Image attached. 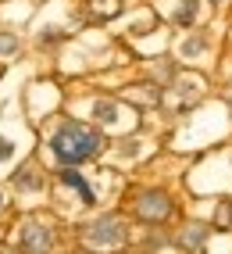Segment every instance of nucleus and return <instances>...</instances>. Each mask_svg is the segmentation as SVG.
<instances>
[{"mask_svg": "<svg viewBox=\"0 0 232 254\" xmlns=\"http://www.w3.org/2000/svg\"><path fill=\"white\" fill-rule=\"evenodd\" d=\"M104 129H93L86 122H79V118H64V122L50 132V150H54V158L61 165H82V161H90L96 158L104 150Z\"/></svg>", "mask_w": 232, "mask_h": 254, "instance_id": "nucleus-1", "label": "nucleus"}, {"mask_svg": "<svg viewBox=\"0 0 232 254\" xmlns=\"http://www.w3.org/2000/svg\"><path fill=\"white\" fill-rule=\"evenodd\" d=\"M79 233H82V240H86V247H122V244H129V222H125L122 211L96 215L93 222H86Z\"/></svg>", "mask_w": 232, "mask_h": 254, "instance_id": "nucleus-2", "label": "nucleus"}, {"mask_svg": "<svg viewBox=\"0 0 232 254\" xmlns=\"http://www.w3.org/2000/svg\"><path fill=\"white\" fill-rule=\"evenodd\" d=\"M132 218H139L143 226H164L175 215V200L168 190H157V186H146V190L132 193Z\"/></svg>", "mask_w": 232, "mask_h": 254, "instance_id": "nucleus-3", "label": "nucleus"}, {"mask_svg": "<svg viewBox=\"0 0 232 254\" xmlns=\"http://www.w3.org/2000/svg\"><path fill=\"white\" fill-rule=\"evenodd\" d=\"M18 247L22 251H50V247H57V233L43 218H25V226L18 233Z\"/></svg>", "mask_w": 232, "mask_h": 254, "instance_id": "nucleus-4", "label": "nucleus"}, {"mask_svg": "<svg viewBox=\"0 0 232 254\" xmlns=\"http://www.w3.org/2000/svg\"><path fill=\"white\" fill-rule=\"evenodd\" d=\"M122 115H125V104H122V100L100 97V100L93 104V118H96V126H100V129H114V126H122Z\"/></svg>", "mask_w": 232, "mask_h": 254, "instance_id": "nucleus-5", "label": "nucleus"}, {"mask_svg": "<svg viewBox=\"0 0 232 254\" xmlns=\"http://www.w3.org/2000/svg\"><path fill=\"white\" fill-rule=\"evenodd\" d=\"M207 236H211V226H200V222H189V226H186V233H182L179 240H175V247H182V251H200Z\"/></svg>", "mask_w": 232, "mask_h": 254, "instance_id": "nucleus-6", "label": "nucleus"}, {"mask_svg": "<svg viewBox=\"0 0 232 254\" xmlns=\"http://www.w3.org/2000/svg\"><path fill=\"white\" fill-rule=\"evenodd\" d=\"M11 183L18 186V190H40V186H43V172H36V165L29 161V165H22L18 172L11 176Z\"/></svg>", "mask_w": 232, "mask_h": 254, "instance_id": "nucleus-7", "label": "nucleus"}, {"mask_svg": "<svg viewBox=\"0 0 232 254\" xmlns=\"http://www.w3.org/2000/svg\"><path fill=\"white\" fill-rule=\"evenodd\" d=\"M196 11H200V0H179L175 11H172V22H175L179 29H189V25L196 22Z\"/></svg>", "mask_w": 232, "mask_h": 254, "instance_id": "nucleus-8", "label": "nucleus"}, {"mask_svg": "<svg viewBox=\"0 0 232 254\" xmlns=\"http://www.w3.org/2000/svg\"><path fill=\"white\" fill-rule=\"evenodd\" d=\"M61 179L68 183V186H75L79 190V197H82V204H96V193L86 186V179H82L79 172H72V165H64V172H61Z\"/></svg>", "mask_w": 232, "mask_h": 254, "instance_id": "nucleus-9", "label": "nucleus"}, {"mask_svg": "<svg viewBox=\"0 0 232 254\" xmlns=\"http://www.w3.org/2000/svg\"><path fill=\"white\" fill-rule=\"evenodd\" d=\"M207 36H186V40H182V50H179V54L182 58H204L207 54Z\"/></svg>", "mask_w": 232, "mask_h": 254, "instance_id": "nucleus-10", "label": "nucleus"}, {"mask_svg": "<svg viewBox=\"0 0 232 254\" xmlns=\"http://www.w3.org/2000/svg\"><path fill=\"white\" fill-rule=\"evenodd\" d=\"M18 54H22V40L14 32L0 29V58H18Z\"/></svg>", "mask_w": 232, "mask_h": 254, "instance_id": "nucleus-11", "label": "nucleus"}, {"mask_svg": "<svg viewBox=\"0 0 232 254\" xmlns=\"http://www.w3.org/2000/svg\"><path fill=\"white\" fill-rule=\"evenodd\" d=\"M11 158H14V143L0 136V165H4V161H11Z\"/></svg>", "mask_w": 232, "mask_h": 254, "instance_id": "nucleus-12", "label": "nucleus"}, {"mask_svg": "<svg viewBox=\"0 0 232 254\" xmlns=\"http://www.w3.org/2000/svg\"><path fill=\"white\" fill-rule=\"evenodd\" d=\"M232 222V204H222L218 208V226H229Z\"/></svg>", "mask_w": 232, "mask_h": 254, "instance_id": "nucleus-13", "label": "nucleus"}, {"mask_svg": "<svg viewBox=\"0 0 232 254\" xmlns=\"http://www.w3.org/2000/svg\"><path fill=\"white\" fill-rule=\"evenodd\" d=\"M211 4H225V0H211Z\"/></svg>", "mask_w": 232, "mask_h": 254, "instance_id": "nucleus-14", "label": "nucleus"}, {"mask_svg": "<svg viewBox=\"0 0 232 254\" xmlns=\"http://www.w3.org/2000/svg\"><path fill=\"white\" fill-rule=\"evenodd\" d=\"M0 208H4V197H0Z\"/></svg>", "mask_w": 232, "mask_h": 254, "instance_id": "nucleus-15", "label": "nucleus"}]
</instances>
